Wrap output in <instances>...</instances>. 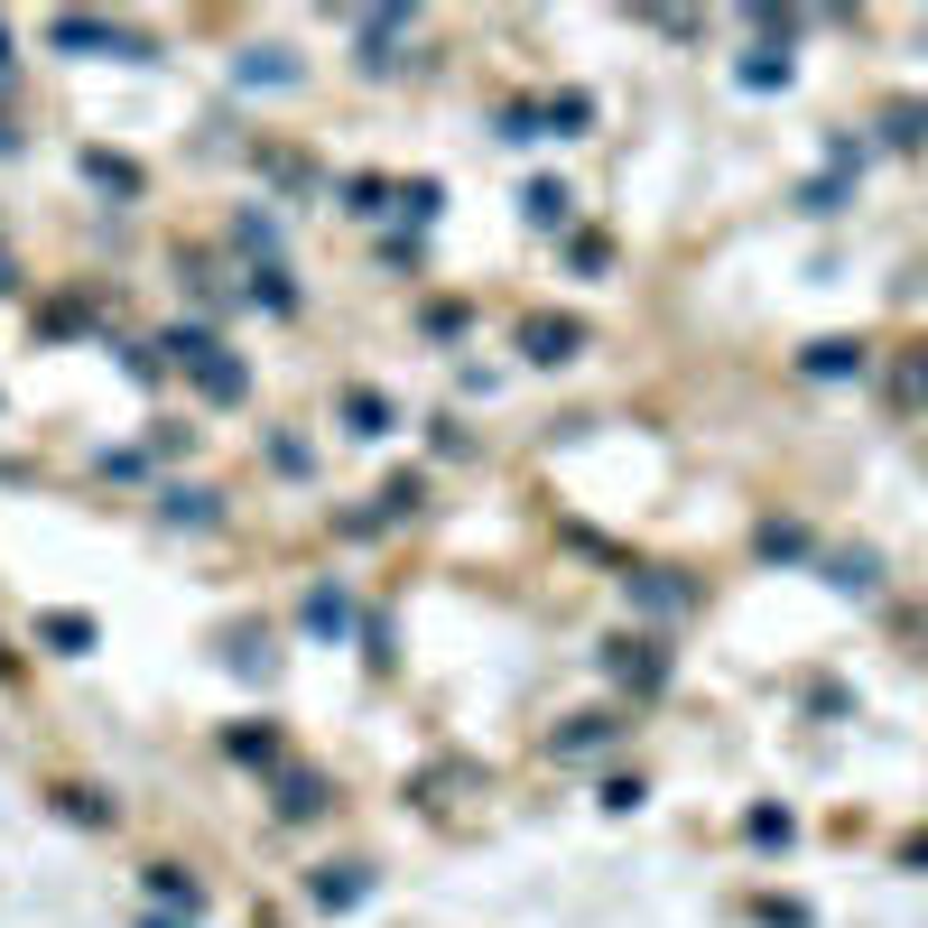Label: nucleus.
<instances>
[{
  "label": "nucleus",
  "instance_id": "1",
  "mask_svg": "<svg viewBox=\"0 0 928 928\" xmlns=\"http://www.w3.org/2000/svg\"><path fill=\"white\" fill-rule=\"evenodd\" d=\"M529 344H539V363H566V353H576V325H529Z\"/></svg>",
  "mask_w": 928,
  "mask_h": 928
},
{
  "label": "nucleus",
  "instance_id": "2",
  "mask_svg": "<svg viewBox=\"0 0 928 928\" xmlns=\"http://www.w3.org/2000/svg\"><path fill=\"white\" fill-rule=\"evenodd\" d=\"M529 214H539V224H566V186H529Z\"/></svg>",
  "mask_w": 928,
  "mask_h": 928
},
{
  "label": "nucleus",
  "instance_id": "3",
  "mask_svg": "<svg viewBox=\"0 0 928 928\" xmlns=\"http://www.w3.org/2000/svg\"><path fill=\"white\" fill-rule=\"evenodd\" d=\"M845 363H863V344H817L807 353V371H845Z\"/></svg>",
  "mask_w": 928,
  "mask_h": 928
}]
</instances>
